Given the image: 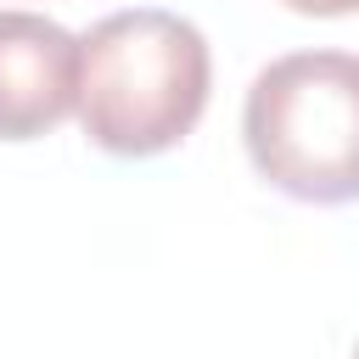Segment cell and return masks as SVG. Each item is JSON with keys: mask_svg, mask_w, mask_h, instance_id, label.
<instances>
[{"mask_svg": "<svg viewBox=\"0 0 359 359\" xmlns=\"http://www.w3.org/2000/svg\"><path fill=\"white\" fill-rule=\"evenodd\" d=\"M79 107V39L39 11H0V140L50 135Z\"/></svg>", "mask_w": 359, "mask_h": 359, "instance_id": "3", "label": "cell"}, {"mask_svg": "<svg viewBox=\"0 0 359 359\" xmlns=\"http://www.w3.org/2000/svg\"><path fill=\"white\" fill-rule=\"evenodd\" d=\"M252 168L297 202L359 196V56L292 50L269 62L241 112Z\"/></svg>", "mask_w": 359, "mask_h": 359, "instance_id": "2", "label": "cell"}, {"mask_svg": "<svg viewBox=\"0 0 359 359\" xmlns=\"http://www.w3.org/2000/svg\"><path fill=\"white\" fill-rule=\"evenodd\" d=\"M292 11L303 17H342V11H359V0H286Z\"/></svg>", "mask_w": 359, "mask_h": 359, "instance_id": "4", "label": "cell"}, {"mask_svg": "<svg viewBox=\"0 0 359 359\" xmlns=\"http://www.w3.org/2000/svg\"><path fill=\"white\" fill-rule=\"evenodd\" d=\"M353 359H359V353H353Z\"/></svg>", "mask_w": 359, "mask_h": 359, "instance_id": "5", "label": "cell"}, {"mask_svg": "<svg viewBox=\"0 0 359 359\" xmlns=\"http://www.w3.org/2000/svg\"><path fill=\"white\" fill-rule=\"evenodd\" d=\"M208 39L180 11L135 6L79 39V123L112 157L180 146L208 107Z\"/></svg>", "mask_w": 359, "mask_h": 359, "instance_id": "1", "label": "cell"}]
</instances>
